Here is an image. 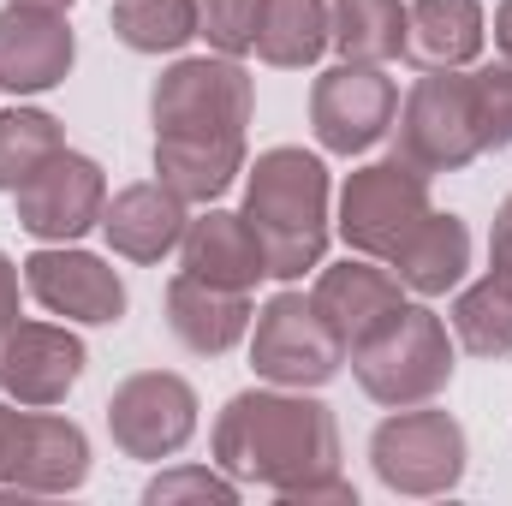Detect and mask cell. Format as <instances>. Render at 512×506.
Returning <instances> with one entry per match:
<instances>
[{
	"label": "cell",
	"instance_id": "6da1fadb",
	"mask_svg": "<svg viewBox=\"0 0 512 506\" xmlns=\"http://www.w3.org/2000/svg\"><path fill=\"white\" fill-rule=\"evenodd\" d=\"M215 465L239 483H256L286 506H358V489L340 477V429L310 387H251L233 393L215 417Z\"/></svg>",
	"mask_w": 512,
	"mask_h": 506
},
{
	"label": "cell",
	"instance_id": "7a4b0ae2",
	"mask_svg": "<svg viewBox=\"0 0 512 506\" xmlns=\"http://www.w3.org/2000/svg\"><path fill=\"white\" fill-rule=\"evenodd\" d=\"M256 245L268 256V280H304L310 268H322L328 251V167L322 155L280 143L262 149L256 167L245 173V209Z\"/></svg>",
	"mask_w": 512,
	"mask_h": 506
},
{
	"label": "cell",
	"instance_id": "3957f363",
	"mask_svg": "<svg viewBox=\"0 0 512 506\" xmlns=\"http://www.w3.org/2000/svg\"><path fill=\"white\" fill-rule=\"evenodd\" d=\"M346 364H352L358 387L387 411L429 405L453 381V334L429 304H399L364 346H352Z\"/></svg>",
	"mask_w": 512,
	"mask_h": 506
},
{
	"label": "cell",
	"instance_id": "277c9868",
	"mask_svg": "<svg viewBox=\"0 0 512 506\" xmlns=\"http://www.w3.org/2000/svg\"><path fill=\"white\" fill-rule=\"evenodd\" d=\"M370 465H376V477H382L387 495L429 501V495H453V489L465 483L471 447H465L459 417H447V411H435V405H405V411H393L387 423H376V435H370Z\"/></svg>",
	"mask_w": 512,
	"mask_h": 506
},
{
	"label": "cell",
	"instance_id": "5b68a950",
	"mask_svg": "<svg viewBox=\"0 0 512 506\" xmlns=\"http://www.w3.org/2000/svg\"><path fill=\"white\" fill-rule=\"evenodd\" d=\"M393 155L423 167V173H459L483 155V126H477V84L465 66L453 72H423L393 114Z\"/></svg>",
	"mask_w": 512,
	"mask_h": 506
},
{
	"label": "cell",
	"instance_id": "8992f818",
	"mask_svg": "<svg viewBox=\"0 0 512 506\" xmlns=\"http://www.w3.org/2000/svg\"><path fill=\"white\" fill-rule=\"evenodd\" d=\"M251 108V72L227 54L173 60L149 90L155 137H245Z\"/></svg>",
	"mask_w": 512,
	"mask_h": 506
},
{
	"label": "cell",
	"instance_id": "52a82bcc",
	"mask_svg": "<svg viewBox=\"0 0 512 506\" xmlns=\"http://www.w3.org/2000/svg\"><path fill=\"white\" fill-rule=\"evenodd\" d=\"M429 209H435L429 203V173L393 155V161H370V167L346 173V185H340V221L334 227H340L346 251L387 262Z\"/></svg>",
	"mask_w": 512,
	"mask_h": 506
},
{
	"label": "cell",
	"instance_id": "ba28073f",
	"mask_svg": "<svg viewBox=\"0 0 512 506\" xmlns=\"http://www.w3.org/2000/svg\"><path fill=\"white\" fill-rule=\"evenodd\" d=\"M251 370L274 387H328L346 370V346L334 340V328L322 322V310L304 292H274L256 310L251 328Z\"/></svg>",
	"mask_w": 512,
	"mask_h": 506
},
{
	"label": "cell",
	"instance_id": "9c48e42d",
	"mask_svg": "<svg viewBox=\"0 0 512 506\" xmlns=\"http://www.w3.org/2000/svg\"><path fill=\"white\" fill-rule=\"evenodd\" d=\"M108 435L126 459H173L197 435V387L173 370H137L108 393Z\"/></svg>",
	"mask_w": 512,
	"mask_h": 506
},
{
	"label": "cell",
	"instance_id": "30bf717a",
	"mask_svg": "<svg viewBox=\"0 0 512 506\" xmlns=\"http://www.w3.org/2000/svg\"><path fill=\"white\" fill-rule=\"evenodd\" d=\"M399 114V90L382 66L340 60L310 84V131L328 155H364L376 149Z\"/></svg>",
	"mask_w": 512,
	"mask_h": 506
},
{
	"label": "cell",
	"instance_id": "8fae6325",
	"mask_svg": "<svg viewBox=\"0 0 512 506\" xmlns=\"http://www.w3.org/2000/svg\"><path fill=\"white\" fill-rule=\"evenodd\" d=\"M18 227L42 245H72L84 239L90 227H102V209H108V173L78 155V149H60L54 161H42L18 191Z\"/></svg>",
	"mask_w": 512,
	"mask_h": 506
},
{
	"label": "cell",
	"instance_id": "7c38bea8",
	"mask_svg": "<svg viewBox=\"0 0 512 506\" xmlns=\"http://www.w3.org/2000/svg\"><path fill=\"white\" fill-rule=\"evenodd\" d=\"M84 477H90V435L72 417L18 405V429L0 459V501L72 495V489H84Z\"/></svg>",
	"mask_w": 512,
	"mask_h": 506
},
{
	"label": "cell",
	"instance_id": "4fadbf2b",
	"mask_svg": "<svg viewBox=\"0 0 512 506\" xmlns=\"http://www.w3.org/2000/svg\"><path fill=\"white\" fill-rule=\"evenodd\" d=\"M24 292L48 310V316H66V322H90V328H108L126 316V280L114 262H102L96 251H72V245H42L24 262Z\"/></svg>",
	"mask_w": 512,
	"mask_h": 506
},
{
	"label": "cell",
	"instance_id": "5bb4252c",
	"mask_svg": "<svg viewBox=\"0 0 512 506\" xmlns=\"http://www.w3.org/2000/svg\"><path fill=\"white\" fill-rule=\"evenodd\" d=\"M84 364H90V352H84V340L72 328H60V322H18L6 334V346H0V393L12 405L48 411V405H60L78 387Z\"/></svg>",
	"mask_w": 512,
	"mask_h": 506
},
{
	"label": "cell",
	"instance_id": "9a60e30c",
	"mask_svg": "<svg viewBox=\"0 0 512 506\" xmlns=\"http://www.w3.org/2000/svg\"><path fill=\"white\" fill-rule=\"evenodd\" d=\"M310 304L322 310V322L334 328V340H340L346 358H352V346H364L387 316L405 304V286H399V274H393L387 262L352 251L346 262H328V268L316 274Z\"/></svg>",
	"mask_w": 512,
	"mask_h": 506
},
{
	"label": "cell",
	"instance_id": "2e32d148",
	"mask_svg": "<svg viewBox=\"0 0 512 506\" xmlns=\"http://www.w3.org/2000/svg\"><path fill=\"white\" fill-rule=\"evenodd\" d=\"M78 60V36L66 12L48 6H0V90L12 96H48L66 84Z\"/></svg>",
	"mask_w": 512,
	"mask_h": 506
},
{
	"label": "cell",
	"instance_id": "e0dca14e",
	"mask_svg": "<svg viewBox=\"0 0 512 506\" xmlns=\"http://www.w3.org/2000/svg\"><path fill=\"white\" fill-rule=\"evenodd\" d=\"M185 227H191V203L179 191H167L161 179H143V185L114 191L108 209H102V239L126 262H161V256H173L179 239H185Z\"/></svg>",
	"mask_w": 512,
	"mask_h": 506
},
{
	"label": "cell",
	"instance_id": "ac0fdd59",
	"mask_svg": "<svg viewBox=\"0 0 512 506\" xmlns=\"http://www.w3.org/2000/svg\"><path fill=\"white\" fill-rule=\"evenodd\" d=\"M256 310H251V292H227V286H209L197 274H173L167 280V328L185 352L197 358H221L233 352L245 334H251Z\"/></svg>",
	"mask_w": 512,
	"mask_h": 506
},
{
	"label": "cell",
	"instance_id": "d6986e66",
	"mask_svg": "<svg viewBox=\"0 0 512 506\" xmlns=\"http://www.w3.org/2000/svg\"><path fill=\"white\" fill-rule=\"evenodd\" d=\"M179 268L209 286H227V292H256V280H268V256L256 245L251 221L239 209H215V203H209V215H191V227L179 239Z\"/></svg>",
	"mask_w": 512,
	"mask_h": 506
},
{
	"label": "cell",
	"instance_id": "ffe728a7",
	"mask_svg": "<svg viewBox=\"0 0 512 506\" xmlns=\"http://www.w3.org/2000/svg\"><path fill=\"white\" fill-rule=\"evenodd\" d=\"M483 6L477 0H411L405 6V60L417 72H453L483 54Z\"/></svg>",
	"mask_w": 512,
	"mask_h": 506
},
{
	"label": "cell",
	"instance_id": "44dd1931",
	"mask_svg": "<svg viewBox=\"0 0 512 506\" xmlns=\"http://www.w3.org/2000/svg\"><path fill=\"white\" fill-rule=\"evenodd\" d=\"M387 268L399 274L405 292L441 298V292H453V286L465 280V268H471V227H465L459 215L429 209V215L405 233V245L387 256Z\"/></svg>",
	"mask_w": 512,
	"mask_h": 506
},
{
	"label": "cell",
	"instance_id": "7402d4cb",
	"mask_svg": "<svg viewBox=\"0 0 512 506\" xmlns=\"http://www.w3.org/2000/svg\"><path fill=\"white\" fill-rule=\"evenodd\" d=\"M245 173V137H155V179L185 203H215Z\"/></svg>",
	"mask_w": 512,
	"mask_h": 506
},
{
	"label": "cell",
	"instance_id": "603a6c76",
	"mask_svg": "<svg viewBox=\"0 0 512 506\" xmlns=\"http://www.w3.org/2000/svg\"><path fill=\"white\" fill-rule=\"evenodd\" d=\"M256 60L304 72L328 54V0H256Z\"/></svg>",
	"mask_w": 512,
	"mask_h": 506
},
{
	"label": "cell",
	"instance_id": "cb8c5ba5",
	"mask_svg": "<svg viewBox=\"0 0 512 506\" xmlns=\"http://www.w3.org/2000/svg\"><path fill=\"white\" fill-rule=\"evenodd\" d=\"M328 42L340 60L387 66L405 54V6L399 0H328Z\"/></svg>",
	"mask_w": 512,
	"mask_h": 506
},
{
	"label": "cell",
	"instance_id": "d4e9b609",
	"mask_svg": "<svg viewBox=\"0 0 512 506\" xmlns=\"http://www.w3.org/2000/svg\"><path fill=\"white\" fill-rule=\"evenodd\" d=\"M453 340L471 358H512V280L495 268L453 298Z\"/></svg>",
	"mask_w": 512,
	"mask_h": 506
},
{
	"label": "cell",
	"instance_id": "484cf974",
	"mask_svg": "<svg viewBox=\"0 0 512 506\" xmlns=\"http://www.w3.org/2000/svg\"><path fill=\"white\" fill-rule=\"evenodd\" d=\"M114 36L131 54H179L197 36V0H114Z\"/></svg>",
	"mask_w": 512,
	"mask_h": 506
},
{
	"label": "cell",
	"instance_id": "4316f807",
	"mask_svg": "<svg viewBox=\"0 0 512 506\" xmlns=\"http://www.w3.org/2000/svg\"><path fill=\"white\" fill-rule=\"evenodd\" d=\"M66 149V131L42 108H6L0 114V191H18L42 161Z\"/></svg>",
	"mask_w": 512,
	"mask_h": 506
},
{
	"label": "cell",
	"instance_id": "83f0119b",
	"mask_svg": "<svg viewBox=\"0 0 512 506\" xmlns=\"http://www.w3.org/2000/svg\"><path fill=\"white\" fill-rule=\"evenodd\" d=\"M239 477H227L221 465H173V471H161V477H149V489H143V501L149 506H173V501H221L233 506L239 501Z\"/></svg>",
	"mask_w": 512,
	"mask_h": 506
},
{
	"label": "cell",
	"instance_id": "f1b7e54d",
	"mask_svg": "<svg viewBox=\"0 0 512 506\" xmlns=\"http://www.w3.org/2000/svg\"><path fill=\"white\" fill-rule=\"evenodd\" d=\"M197 36H209L215 54L239 60L256 42V0H197Z\"/></svg>",
	"mask_w": 512,
	"mask_h": 506
},
{
	"label": "cell",
	"instance_id": "f546056e",
	"mask_svg": "<svg viewBox=\"0 0 512 506\" xmlns=\"http://www.w3.org/2000/svg\"><path fill=\"white\" fill-rule=\"evenodd\" d=\"M477 84V126H483V149H512V60L471 72Z\"/></svg>",
	"mask_w": 512,
	"mask_h": 506
},
{
	"label": "cell",
	"instance_id": "4dcf8cb0",
	"mask_svg": "<svg viewBox=\"0 0 512 506\" xmlns=\"http://www.w3.org/2000/svg\"><path fill=\"white\" fill-rule=\"evenodd\" d=\"M489 268L512 280V191L501 197V209H495V233H489Z\"/></svg>",
	"mask_w": 512,
	"mask_h": 506
},
{
	"label": "cell",
	"instance_id": "1f68e13d",
	"mask_svg": "<svg viewBox=\"0 0 512 506\" xmlns=\"http://www.w3.org/2000/svg\"><path fill=\"white\" fill-rule=\"evenodd\" d=\"M18 280H24V268L0 251V346H6V334L18 328Z\"/></svg>",
	"mask_w": 512,
	"mask_h": 506
},
{
	"label": "cell",
	"instance_id": "d6a6232c",
	"mask_svg": "<svg viewBox=\"0 0 512 506\" xmlns=\"http://www.w3.org/2000/svg\"><path fill=\"white\" fill-rule=\"evenodd\" d=\"M495 48L512 60V0H501V6H495Z\"/></svg>",
	"mask_w": 512,
	"mask_h": 506
},
{
	"label": "cell",
	"instance_id": "836d02e7",
	"mask_svg": "<svg viewBox=\"0 0 512 506\" xmlns=\"http://www.w3.org/2000/svg\"><path fill=\"white\" fill-rule=\"evenodd\" d=\"M12 429H18V411L0 399V459H6V447H12Z\"/></svg>",
	"mask_w": 512,
	"mask_h": 506
},
{
	"label": "cell",
	"instance_id": "e575fe53",
	"mask_svg": "<svg viewBox=\"0 0 512 506\" xmlns=\"http://www.w3.org/2000/svg\"><path fill=\"white\" fill-rule=\"evenodd\" d=\"M6 6H48V12H72V0H6Z\"/></svg>",
	"mask_w": 512,
	"mask_h": 506
}]
</instances>
